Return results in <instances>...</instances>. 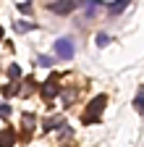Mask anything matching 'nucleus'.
<instances>
[{"label":"nucleus","instance_id":"obj_1","mask_svg":"<svg viewBox=\"0 0 144 147\" xmlns=\"http://www.w3.org/2000/svg\"><path fill=\"white\" fill-rule=\"evenodd\" d=\"M105 105H107V97H105V95H97L92 102L86 105V113H84V123H97V121H100V113L105 110Z\"/></svg>","mask_w":144,"mask_h":147},{"label":"nucleus","instance_id":"obj_2","mask_svg":"<svg viewBox=\"0 0 144 147\" xmlns=\"http://www.w3.org/2000/svg\"><path fill=\"white\" fill-rule=\"evenodd\" d=\"M55 55L60 61H71L76 55V45L71 37H60V40H55Z\"/></svg>","mask_w":144,"mask_h":147},{"label":"nucleus","instance_id":"obj_3","mask_svg":"<svg viewBox=\"0 0 144 147\" xmlns=\"http://www.w3.org/2000/svg\"><path fill=\"white\" fill-rule=\"evenodd\" d=\"M47 11L50 13H58V16H68L71 11H76V0H50Z\"/></svg>","mask_w":144,"mask_h":147},{"label":"nucleus","instance_id":"obj_4","mask_svg":"<svg viewBox=\"0 0 144 147\" xmlns=\"http://www.w3.org/2000/svg\"><path fill=\"white\" fill-rule=\"evenodd\" d=\"M42 97H45L47 102H50L52 97H58V84L47 79V84H42Z\"/></svg>","mask_w":144,"mask_h":147},{"label":"nucleus","instance_id":"obj_5","mask_svg":"<svg viewBox=\"0 0 144 147\" xmlns=\"http://www.w3.org/2000/svg\"><path fill=\"white\" fill-rule=\"evenodd\" d=\"M81 3L86 5V18H94L97 11L102 8V0H81Z\"/></svg>","mask_w":144,"mask_h":147},{"label":"nucleus","instance_id":"obj_6","mask_svg":"<svg viewBox=\"0 0 144 147\" xmlns=\"http://www.w3.org/2000/svg\"><path fill=\"white\" fill-rule=\"evenodd\" d=\"M131 3V0H115V3H110V5H107V11H110V16H118L126 5H129Z\"/></svg>","mask_w":144,"mask_h":147},{"label":"nucleus","instance_id":"obj_7","mask_svg":"<svg viewBox=\"0 0 144 147\" xmlns=\"http://www.w3.org/2000/svg\"><path fill=\"white\" fill-rule=\"evenodd\" d=\"M19 89H21V84H19V82H11V84H3V89H0V92H3L5 97H11V95H16Z\"/></svg>","mask_w":144,"mask_h":147},{"label":"nucleus","instance_id":"obj_8","mask_svg":"<svg viewBox=\"0 0 144 147\" xmlns=\"http://www.w3.org/2000/svg\"><path fill=\"white\" fill-rule=\"evenodd\" d=\"M13 142H16V134L11 129H3V131H0V144H13Z\"/></svg>","mask_w":144,"mask_h":147},{"label":"nucleus","instance_id":"obj_9","mask_svg":"<svg viewBox=\"0 0 144 147\" xmlns=\"http://www.w3.org/2000/svg\"><path fill=\"white\" fill-rule=\"evenodd\" d=\"M134 108L139 110V113H144V89L136 92V97H134Z\"/></svg>","mask_w":144,"mask_h":147},{"label":"nucleus","instance_id":"obj_10","mask_svg":"<svg viewBox=\"0 0 144 147\" xmlns=\"http://www.w3.org/2000/svg\"><path fill=\"white\" fill-rule=\"evenodd\" d=\"M60 123H63L60 118H50V121H45L42 129H45V131H52V129H60Z\"/></svg>","mask_w":144,"mask_h":147},{"label":"nucleus","instance_id":"obj_11","mask_svg":"<svg viewBox=\"0 0 144 147\" xmlns=\"http://www.w3.org/2000/svg\"><path fill=\"white\" fill-rule=\"evenodd\" d=\"M52 63H55V61H52L50 55H40V58H37V66H42V68H50Z\"/></svg>","mask_w":144,"mask_h":147},{"label":"nucleus","instance_id":"obj_12","mask_svg":"<svg viewBox=\"0 0 144 147\" xmlns=\"http://www.w3.org/2000/svg\"><path fill=\"white\" fill-rule=\"evenodd\" d=\"M107 45H110V37H107L105 32H100L97 34V47H107Z\"/></svg>","mask_w":144,"mask_h":147},{"label":"nucleus","instance_id":"obj_13","mask_svg":"<svg viewBox=\"0 0 144 147\" xmlns=\"http://www.w3.org/2000/svg\"><path fill=\"white\" fill-rule=\"evenodd\" d=\"M8 76H11V79H19V76H21V68L16 66V63H13V66H8Z\"/></svg>","mask_w":144,"mask_h":147},{"label":"nucleus","instance_id":"obj_14","mask_svg":"<svg viewBox=\"0 0 144 147\" xmlns=\"http://www.w3.org/2000/svg\"><path fill=\"white\" fill-rule=\"evenodd\" d=\"M8 116H11V105L3 102V105H0V118H8Z\"/></svg>","mask_w":144,"mask_h":147},{"label":"nucleus","instance_id":"obj_15","mask_svg":"<svg viewBox=\"0 0 144 147\" xmlns=\"http://www.w3.org/2000/svg\"><path fill=\"white\" fill-rule=\"evenodd\" d=\"M16 29H19V32H29V29H34V24H24V21H19V24H16Z\"/></svg>","mask_w":144,"mask_h":147},{"label":"nucleus","instance_id":"obj_16","mask_svg":"<svg viewBox=\"0 0 144 147\" xmlns=\"http://www.w3.org/2000/svg\"><path fill=\"white\" fill-rule=\"evenodd\" d=\"M19 11H21V13H31V5H29V0H26V3H19Z\"/></svg>","mask_w":144,"mask_h":147},{"label":"nucleus","instance_id":"obj_17","mask_svg":"<svg viewBox=\"0 0 144 147\" xmlns=\"http://www.w3.org/2000/svg\"><path fill=\"white\" fill-rule=\"evenodd\" d=\"M0 40H3V26H0Z\"/></svg>","mask_w":144,"mask_h":147}]
</instances>
